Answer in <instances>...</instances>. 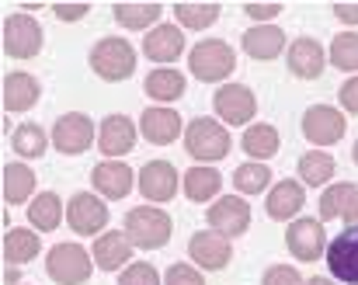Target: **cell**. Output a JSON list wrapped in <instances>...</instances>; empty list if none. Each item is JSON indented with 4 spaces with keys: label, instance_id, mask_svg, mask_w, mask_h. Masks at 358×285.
Returning a JSON list of instances; mask_svg holds the SVG:
<instances>
[{
    "label": "cell",
    "instance_id": "1",
    "mask_svg": "<svg viewBox=\"0 0 358 285\" xmlns=\"http://www.w3.org/2000/svg\"><path fill=\"white\" fill-rule=\"evenodd\" d=\"M122 233L129 237V244L136 251H157V247H164L171 240L174 223H171V216L160 205H136V209L125 212Z\"/></svg>",
    "mask_w": 358,
    "mask_h": 285
},
{
    "label": "cell",
    "instance_id": "2",
    "mask_svg": "<svg viewBox=\"0 0 358 285\" xmlns=\"http://www.w3.org/2000/svg\"><path fill=\"white\" fill-rule=\"evenodd\" d=\"M230 133H227V126L223 122H216V119H192L188 126H185V149H188V156L192 160H199V163H216V160H223L227 153H230Z\"/></svg>",
    "mask_w": 358,
    "mask_h": 285
},
{
    "label": "cell",
    "instance_id": "3",
    "mask_svg": "<svg viewBox=\"0 0 358 285\" xmlns=\"http://www.w3.org/2000/svg\"><path fill=\"white\" fill-rule=\"evenodd\" d=\"M237 66V56H234V45H227L223 38H206L199 45H192L188 52V70L192 77H199L202 84H220L234 73Z\"/></svg>",
    "mask_w": 358,
    "mask_h": 285
},
{
    "label": "cell",
    "instance_id": "4",
    "mask_svg": "<svg viewBox=\"0 0 358 285\" xmlns=\"http://www.w3.org/2000/svg\"><path fill=\"white\" fill-rule=\"evenodd\" d=\"M87 63L101 80H129L136 73V49L122 35H108V38L94 42Z\"/></svg>",
    "mask_w": 358,
    "mask_h": 285
},
{
    "label": "cell",
    "instance_id": "5",
    "mask_svg": "<svg viewBox=\"0 0 358 285\" xmlns=\"http://www.w3.org/2000/svg\"><path fill=\"white\" fill-rule=\"evenodd\" d=\"M91 272H94V258L80 244H56L45 254V275L56 285H84Z\"/></svg>",
    "mask_w": 358,
    "mask_h": 285
},
{
    "label": "cell",
    "instance_id": "6",
    "mask_svg": "<svg viewBox=\"0 0 358 285\" xmlns=\"http://www.w3.org/2000/svg\"><path fill=\"white\" fill-rule=\"evenodd\" d=\"M45 45V31L31 14H10L3 21V52L10 59H35Z\"/></svg>",
    "mask_w": 358,
    "mask_h": 285
},
{
    "label": "cell",
    "instance_id": "7",
    "mask_svg": "<svg viewBox=\"0 0 358 285\" xmlns=\"http://www.w3.org/2000/svg\"><path fill=\"white\" fill-rule=\"evenodd\" d=\"M66 223L77 237H101L108 226V202L98 191H77L66 202Z\"/></svg>",
    "mask_w": 358,
    "mask_h": 285
},
{
    "label": "cell",
    "instance_id": "8",
    "mask_svg": "<svg viewBox=\"0 0 358 285\" xmlns=\"http://www.w3.org/2000/svg\"><path fill=\"white\" fill-rule=\"evenodd\" d=\"M327 233H324V223L317 216H299L289 223L285 230V247L296 261H317V258H327Z\"/></svg>",
    "mask_w": 358,
    "mask_h": 285
},
{
    "label": "cell",
    "instance_id": "9",
    "mask_svg": "<svg viewBox=\"0 0 358 285\" xmlns=\"http://www.w3.org/2000/svg\"><path fill=\"white\" fill-rule=\"evenodd\" d=\"M213 112L223 126H250V119L257 115V98L247 84H223L213 94Z\"/></svg>",
    "mask_w": 358,
    "mask_h": 285
},
{
    "label": "cell",
    "instance_id": "10",
    "mask_svg": "<svg viewBox=\"0 0 358 285\" xmlns=\"http://www.w3.org/2000/svg\"><path fill=\"white\" fill-rule=\"evenodd\" d=\"M345 133H348V119L334 105H310L303 112V136H306V142L334 146V142L345 140Z\"/></svg>",
    "mask_w": 358,
    "mask_h": 285
},
{
    "label": "cell",
    "instance_id": "11",
    "mask_svg": "<svg viewBox=\"0 0 358 285\" xmlns=\"http://www.w3.org/2000/svg\"><path fill=\"white\" fill-rule=\"evenodd\" d=\"M49 140L63 156H80L94 142V119L84 115V112H66V115L56 119Z\"/></svg>",
    "mask_w": 358,
    "mask_h": 285
},
{
    "label": "cell",
    "instance_id": "12",
    "mask_svg": "<svg viewBox=\"0 0 358 285\" xmlns=\"http://www.w3.org/2000/svg\"><path fill=\"white\" fill-rule=\"evenodd\" d=\"M188 258L202 268V272H223L234 258V244L230 237L216 233V230H199L188 240Z\"/></svg>",
    "mask_w": 358,
    "mask_h": 285
},
{
    "label": "cell",
    "instance_id": "13",
    "mask_svg": "<svg viewBox=\"0 0 358 285\" xmlns=\"http://www.w3.org/2000/svg\"><path fill=\"white\" fill-rule=\"evenodd\" d=\"M324 261L331 268V279H338L341 285H358V226H348L327 244Z\"/></svg>",
    "mask_w": 358,
    "mask_h": 285
},
{
    "label": "cell",
    "instance_id": "14",
    "mask_svg": "<svg viewBox=\"0 0 358 285\" xmlns=\"http://www.w3.org/2000/svg\"><path fill=\"white\" fill-rule=\"evenodd\" d=\"M206 219L223 237H243L250 226V205L243 202V195H223L206 209Z\"/></svg>",
    "mask_w": 358,
    "mask_h": 285
},
{
    "label": "cell",
    "instance_id": "15",
    "mask_svg": "<svg viewBox=\"0 0 358 285\" xmlns=\"http://www.w3.org/2000/svg\"><path fill=\"white\" fill-rule=\"evenodd\" d=\"M285 66H289V73L299 77V80H317V77L327 70V49H324L317 38L299 35V38L289 45V52H285Z\"/></svg>",
    "mask_w": 358,
    "mask_h": 285
},
{
    "label": "cell",
    "instance_id": "16",
    "mask_svg": "<svg viewBox=\"0 0 358 285\" xmlns=\"http://www.w3.org/2000/svg\"><path fill=\"white\" fill-rule=\"evenodd\" d=\"M139 195L146 202H171L178 195V167L167 160H146L139 170Z\"/></svg>",
    "mask_w": 358,
    "mask_h": 285
},
{
    "label": "cell",
    "instance_id": "17",
    "mask_svg": "<svg viewBox=\"0 0 358 285\" xmlns=\"http://www.w3.org/2000/svg\"><path fill=\"white\" fill-rule=\"evenodd\" d=\"M303 205H306V184H303V181L285 177V181H275V184L268 188V202H264V209H268L271 219H282V223L299 219Z\"/></svg>",
    "mask_w": 358,
    "mask_h": 285
},
{
    "label": "cell",
    "instance_id": "18",
    "mask_svg": "<svg viewBox=\"0 0 358 285\" xmlns=\"http://www.w3.org/2000/svg\"><path fill=\"white\" fill-rule=\"evenodd\" d=\"M185 52V28L181 24H157L150 35H143V56L150 63H178Z\"/></svg>",
    "mask_w": 358,
    "mask_h": 285
},
{
    "label": "cell",
    "instance_id": "19",
    "mask_svg": "<svg viewBox=\"0 0 358 285\" xmlns=\"http://www.w3.org/2000/svg\"><path fill=\"white\" fill-rule=\"evenodd\" d=\"M42 98V84L38 77L24 73V70H14L3 77V112L7 115H21V112H31Z\"/></svg>",
    "mask_w": 358,
    "mask_h": 285
},
{
    "label": "cell",
    "instance_id": "20",
    "mask_svg": "<svg viewBox=\"0 0 358 285\" xmlns=\"http://www.w3.org/2000/svg\"><path fill=\"white\" fill-rule=\"evenodd\" d=\"M132 244H129V237L122 233V230H105L101 237H94V251H91V258H94V265L101 268V272H122V268H129L132 265Z\"/></svg>",
    "mask_w": 358,
    "mask_h": 285
},
{
    "label": "cell",
    "instance_id": "21",
    "mask_svg": "<svg viewBox=\"0 0 358 285\" xmlns=\"http://www.w3.org/2000/svg\"><path fill=\"white\" fill-rule=\"evenodd\" d=\"M139 133L153 146H171L185 129H181V115L178 112H171L167 105H157V108H146L139 115Z\"/></svg>",
    "mask_w": 358,
    "mask_h": 285
},
{
    "label": "cell",
    "instance_id": "22",
    "mask_svg": "<svg viewBox=\"0 0 358 285\" xmlns=\"http://www.w3.org/2000/svg\"><path fill=\"white\" fill-rule=\"evenodd\" d=\"M136 126H132V119H125V115H108L105 122H101V129H98V149L108 156V160H122L125 153H132L136 149Z\"/></svg>",
    "mask_w": 358,
    "mask_h": 285
},
{
    "label": "cell",
    "instance_id": "23",
    "mask_svg": "<svg viewBox=\"0 0 358 285\" xmlns=\"http://www.w3.org/2000/svg\"><path fill=\"white\" fill-rule=\"evenodd\" d=\"M91 184H94V191L101 195V198H125L129 191H132V184H136V170L132 167H125L122 160H105V163H98L94 170H91Z\"/></svg>",
    "mask_w": 358,
    "mask_h": 285
},
{
    "label": "cell",
    "instance_id": "24",
    "mask_svg": "<svg viewBox=\"0 0 358 285\" xmlns=\"http://www.w3.org/2000/svg\"><path fill=\"white\" fill-rule=\"evenodd\" d=\"M240 45L250 59H275L285 49V31L278 24H250L240 35Z\"/></svg>",
    "mask_w": 358,
    "mask_h": 285
},
{
    "label": "cell",
    "instance_id": "25",
    "mask_svg": "<svg viewBox=\"0 0 358 285\" xmlns=\"http://www.w3.org/2000/svg\"><path fill=\"white\" fill-rule=\"evenodd\" d=\"M181 188H185V195H188L192 202L206 205V202H213V198L220 195L223 174H220L216 167H209V163H195V167L181 170Z\"/></svg>",
    "mask_w": 358,
    "mask_h": 285
},
{
    "label": "cell",
    "instance_id": "26",
    "mask_svg": "<svg viewBox=\"0 0 358 285\" xmlns=\"http://www.w3.org/2000/svg\"><path fill=\"white\" fill-rule=\"evenodd\" d=\"M112 17L119 21L125 31H153L164 17V3L153 0H139V3H115Z\"/></svg>",
    "mask_w": 358,
    "mask_h": 285
},
{
    "label": "cell",
    "instance_id": "27",
    "mask_svg": "<svg viewBox=\"0 0 358 285\" xmlns=\"http://www.w3.org/2000/svg\"><path fill=\"white\" fill-rule=\"evenodd\" d=\"M240 149L250 156V160H271L278 149H282V136H278V129L275 126H268V122H250L247 129H243V136H240Z\"/></svg>",
    "mask_w": 358,
    "mask_h": 285
},
{
    "label": "cell",
    "instance_id": "28",
    "mask_svg": "<svg viewBox=\"0 0 358 285\" xmlns=\"http://www.w3.org/2000/svg\"><path fill=\"white\" fill-rule=\"evenodd\" d=\"M296 174L310 188H327L334 181V174H338V163H334V156L327 149H306L299 156V163H296Z\"/></svg>",
    "mask_w": 358,
    "mask_h": 285
},
{
    "label": "cell",
    "instance_id": "29",
    "mask_svg": "<svg viewBox=\"0 0 358 285\" xmlns=\"http://www.w3.org/2000/svg\"><path fill=\"white\" fill-rule=\"evenodd\" d=\"M185 87H188L185 73H181V70H171V66H160V70L146 73V80H143L146 98H153V101H160V105L178 101V98L185 94Z\"/></svg>",
    "mask_w": 358,
    "mask_h": 285
},
{
    "label": "cell",
    "instance_id": "30",
    "mask_svg": "<svg viewBox=\"0 0 358 285\" xmlns=\"http://www.w3.org/2000/svg\"><path fill=\"white\" fill-rule=\"evenodd\" d=\"M66 209H63V198L56 191H38L31 202H28V223L38 230V233H49L63 223Z\"/></svg>",
    "mask_w": 358,
    "mask_h": 285
},
{
    "label": "cell",
    "instance_id": "31",
    "mask_svg": "<svg viewBox=\"0 0 358 285\" xmlns=\"http://www.w3.org/2000/svg\"><path fill=\"white\" fill-rule=\"evenodd\" d=\"M38 251H42V240H38L35 230L10 226V230L3 233V261H7V265H17V268H21V265L35 261Z\"/></svg>",
    "mask_w": 358,
    "mask_h": 285
},
{
    "label": "cell",
    "instance_id": "32",
    "mask_svg": "<svg viewBox=\"0 0 358 285\" xmlns=\"http://www.w3.org/2000/svg\"><path fill=\"white\" fill-rule=\"evenodd\" d=\"M31 191H35V174H31V167H24V163H7V167H3V202H7V205L31 202Z\"/></svg>",
    "mask_w": 358,
    "mask_h": 285
},
{
    "label": "cell",
    "instance_id": "33",
    "mask_svg": "<svg viewBox=\"0 0 358 285\" xmlns=\"http://www.w3.org/2000/svg\"><path fill=\"white\" fill-rule=\"evenodd\" d=\"M10 146H14L17 156L38 160V156H45V149H49V136H45V129H42L38 122H21V126L14 129V136H10Z\"/></svg>",
    "mask_w": 358,
    "mask_h": 285
},
{
    "label": "cell",
    "instance_id": "34",
    "mask_svg": "<svg viewBox=\"0 0 358 285\" xmlns=\"http://www.w3.org/2000/svg\"><path fill=\"white\" fill-rule=\"evenodd\" d=\"M220 21V3H174V24L188 31H206Z\"/></svg>",
    "mask_w": 358,
    "mask_h": 285
},
{
    "label": "cell",
    "instance_id": "35",
    "mask_svg": "<svg viewBox=\"0 0 358 285\" xmlns=\"http://www.w3.org/2000/svg\"><path fill=\"white\" fill-rule=\"evenodd\" d=\"M234 188H237V195H261V191H268L271 188L268 163H261V160L240 163L237 170H234Z\"/></svg>",
    "mask_w": 358,
    "mask_h": 285
},
{
    "label": "cell",
    "instance_id": "36",
    "mask_svg": "<svg viewBox=\"0 0 358 285\" xmlns=\"http://www.w3.org/2000/svg\"><path fill=\"white\" fill-rule=\"evenodd\" d=\"M327 63L338 66L341 73H355L358 77V31L334 35V42H331V49H327Z\"/></svg>",
    "mask_w": 358,
    "mask_h": 285
},
{
    "label": "cell",
    "instance_id": "37",
    "mask_svg": "<svg viewBox=\"0 0 358 285\" xmlns=\"http://www.w3.org/2000/svg\"><path fill=\"white\" fill-rule=\"evenodd\" d=\"M355 191L358 188L352 184V181H334V184H327L324 195H320V223H327V219H341V212H345V205L352 202Z\"/></svg>",
    "mask_w": 358,
    "mask_h": 285
},
{
    "label": "cell",
    "instance_id": "38",
    "mask_svg": "<svg viewBox=\"0 0 358 285\" xmlns=\"http://www.w3.org/2000/svg\"><path fill=\"white\" fill-rule=\"evenodd\" d=\"M119 285H164V279H160V272H157L153 265H146V261H132L129 268H122Z\"/></svg>",
    "mask_w": 358,
    "mask_h": 285
},
{
    "label": "cell",
    "instance_id": "39",
    "mask_svg": "<svg viewBox=\"0 0 358 285\" xmlns=\"http://www.w3.org/2000/svg\"><path fill=\"white\" fill-rule=\"evenodd\" d=\"M164 285H206L202 279V268L199 265H171L167 272H164Z\"/></svg>",
    "mask_w": 358,
    "mask_h": 285
},
{
    "label": "cell",
    "instance_id": "40",
    "mask_svg": "<svg viewBox=\"0 0 358 285\" xmlns=\"http://www.w3.org/2000/svg\"><path fill=\"white\" fill-rule=\"evenodd\" d=\"M261 285H306V279H303L292 265H271V268L261 275Z\"/></svg>",
    "mask_w": 358,
    "mask_h": 285
},
{
    "label": "cell",
    "instance_id": "41",
    "mask_svg": "<svg viewBox=\"0 0 358 285\" xmlns=\"http://www.w3.org/2000/svg\"><path fill=\"white\" fill-rule=\"evenodd\" d=\"M243 10H247V17L254 24H268L271 17H278L285 10V3H278V0H271V3H243Z\"/></svg>",
    "mask_w": 358,
    "mask_h": 285
},
{
    "label": "cell",
    "instance_id": "42",
    "mask_svg": "<svg viewBox=\"0 0 358 285\" xmlns=\"http://www.w3.org/2000/svg\"><path fill=\"white\" fill-rule=\"evenodd\" d=\"M52 14H56L59 21H66V24H70V21H80V17H87V14H91V3H87V0L66 3V0H63V3H52Z\"/></svg>",
    "mask_w": 358,
    "mask_h": 285
},
{
    "label": "cell",
    "instance_id": "43",
    "mask_svg": "<svg viewBox=\"0 0 358 285\" xmlns=\"http://www.w3.org/2000/svg\"><path fill=\"white\" fill-rule=\"evenodd\" d=\"M338 101H341L345 112L358 115V77H348V80L338 87Z\"/></svg>",
    "mask_w": 358,
    "mask_h": 285
},
{
    "label": "cell",
    "instance_id": "44",
    "mask_svg": "<svg viewBox=\"0 0 358 285\" xmlns=\"http://www.w3.org/2000/svg\"><path fill=\"white\" fill-rule=\"evenodd\" d=\"M334 17L341 24H358V3H334Z\"/></svg>",
    "mask_w": 358,
    "mask_h": 285
},
{
    "label": "cell",
    "instance_id": "45",
    "mask_svg": "<svg viewBox=\"0 0 358 285\" xmlns=\"http://www.w3.org/2000/svg\"><path fill=\"white\" fill-rule=\"evenodd\" d=\"M341 219H345V226H358V191L352 195V202L345 205V212H341Z\"/></svg>",
    "mask_w": 358,
    "mask_h": 285
},
{
    "label": "cell",
    "instance_id": "46",
    "mask_svg": "<svg viewBox=\"0 0 358 285\" xmlns=\"http://www.w3.org/2000/svg\"><path fill=\"white\" fill-rule=\"evenodd\" d=\"M3 285H21V272H17V265H7V268H3Z\"/></svg>",
    "mask_w": 358,
    "mask_h": 285
},
{
    "label": "cell",
    "instance_id": "47",
    "mask_svg": "<svg viewBox=\"0 0 358 285\" xmlns=\"http://www.w3.org/2000/svg\"><path fill=\"white\" fill-rule=\"evenodd\" d=\"M306 285H338V279H324V275H313V279H306Z\"/></svg>",
    "mask_w": 358,
    "mask_h": 285
},
{
    "label": "cell",
    "instance_id": "48",
    "mask_svg": "<svg viewBox=\"0 0 358 285\" xmlns=\"http://www.w3.org/2000/svg\"><path fill=\"white\" fill-rule=\"evenodd\" d=\"M352 160L358 163V140H355V146H352Z\"/></svg>",
    "mask_w": 358,
    "mask_h": 285
},
{
    "label": "cell",
    "instance_id": "49",
    "mask_svg": "<svg viewBox=\"0 0 358 285\" xmlns=\"http://www.w3.org/2000/svg\"><path fill=\"white\" fill-rule=\"evenodd\" d=\"M21 285H24V282H21Z\"/></svg>",
    "mask_w": 358,
    "mask_h": 285
}]
</instances>
